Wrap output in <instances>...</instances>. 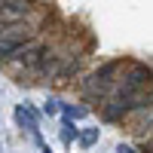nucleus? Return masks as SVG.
<instances>
[{"mask_svg":"<svg viewBox=\"0 0 153 153\" xmlns=\"http://www.w3.org/2000/svg\"><path fill=\"white\" fill-rule=\"evenodd\" d=\"M117 153H135V147H129V144H120V147H117Z\"/></svg>","mask_w":153,"mask_h":153,"instance_id":"7","label":"nucleus"},{"mask_svg":"<svg viewBox=\"0 0 153 153\" xmlns=\"http://www.w3.org/2000/svg\"><path fill=\"white\" fill-rule=\"evenodd\" d=\"M61 141H65L68 147H71L74 141H80V129L74 126V120H65V123H61Z\"/></svg>","mask_w":153,"mask_h":153,"instance_id":"4","label":"nucleus"},{"mask_svg":"<svg viewBox=\"0 0 153 153\" xmlns=\"http://www.w3.org/2000/svg\"><path fill=\"white\" fill-rule=\"evenodd\" d=\"M58 107H61V104H58L55 98H46V104H43V113H46V117H58Z\"/></svg>","mask_w":153,"mask_h":153,"instance_id":"6","label":"nucleus"},{"mask_svg":"<svg viewBox=\"0 0 153 153\" xmlns=\"http://www.w3.org/2000/svg\"><path fill=\"white\" fill-rule=\"evenodd\" d=\"M16 123L22 126L28 135H34V141H40V123H37V107L31 101H25V104L16 107Z\"/></svg>","mask_w":153,"mask_h":153,"instance_id":"2","label":"nucleus"},{"mask_svg":"<svg viewBox=\"0 0 153 153\" xmlns=\"http://www.w3.org/2000/svg\"><path fill=\"white\" fill-rule=\"evenodd\" d=\"M98 141V129H83L80 132V147H92Z\"/></svg>","mask_w":153,"mask_h":153,"instance_id":"5","label":"nucleus"},{"mask_svg":"<svg viewBox=\"0 0 153 153\" xmlns=\"http://www.w3.org/2000/svg\"><path fill=\"white\" fill-rule=\"evenodd\" d=\"M61 117H65V120H83V117H89V107H83V104H71V101H68V104H61Z\"/></svg>","mask_w":153,"mask_h":153,"instance_id":"3","label":"nucleus"},{"mask_svg":"<svg viewBox=\"0 0 153 153\" xmlns=\"http://www.w3.org/2000/svg\"><path fill=\"white\" fill-rule=\"evenodd\" d=\"M153 89V68L144 65V61H135V58H126V68H123V76H120V86L113 98L120 101H132L138 95H144Z\"/></svg>","mask_w":153,"mask_h":153,"instance_id":"1","label":"nucleus"}]
</instances>
